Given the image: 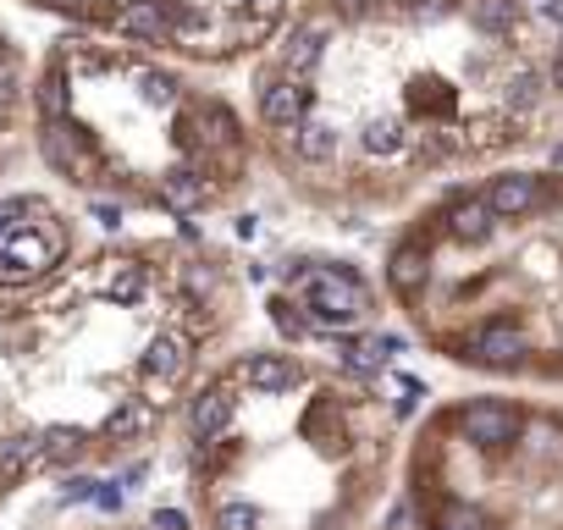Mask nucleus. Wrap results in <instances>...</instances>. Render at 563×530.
<instances>
[{
    "mask_svg": "<svg viewBox=\"0 0 563 530\" xmlns=\"http://www.w3.org/2000/svg\"><path fill=\"white\" fill-rule=\"evenodd\" d=\"M558 45L530 0H305L254 73V122L310 205L360 216L547 150Z\"/></svg>",
    "mask_w": 563,
    "mask_h": 530,
    "instance_id": "nucleus-1",
    "label": "nucleus"
},
{
    "mask_svg": "<svg viewBox=\"0 0 563 530\" xmlns=\"http://www.w3.org/2000/svg\"><path fill=\"white\" fill-rule=\"evenodd\" d=\"M232 310L216 254L155 243L0 288V503L150 453Z\"/></svg>",
    "mask_w": 563,
    "mask_h": 530,
    "instance_id": "nucleus-2",
    "label": "nucleus"
},
{
    "mask_svg": "<svg viewBox=\"0 0 563 530\" xmlns=\"http://www.w3.org/2000/svg\"><path fill=\"white\" fill-rule=\"evenodd\" d=\"M177 426L199 530H376L404 481L398 409L365 371L294 349L221 360Z\"/></svg>",
    "mask_w": 563,
    "mask_h": 530,
    "instance_id": "nucleus-3",
    "label": "nucleus"
},
{
    "mask_svg": "<svg viewBox=\"0 0 563 530\" xmlns=\"http://www.w3.org/2000/svg\"><path fill=\"white\" fill-rule=\"evenodd\" d=\"M387 294L453 371L563 393V172L497 166L387 249Z\"/></svg>",
    "mask_w": 563,
    "mask_h": 530,
    "instance_id": "nucleus-4",
    "label": "nucleus"
},
{
    "mask_svg": "<svg viewBox=\"0 0 563 530\" xmlns=\"http://www.w3.org/2000/svg\"><path fill=\"white\" fill-rule=\"evenodd\" d=\"M404 530H563V404L464 393L404 442Z\"/></svg>",
    "mask_w": 563,
    "mask_h": 530,
    "instance_id": "nucleus-5",
    "label": "nucleus"
},
{
    "mask_svg": "<svg viewBox=\"0 0 563 530\" xmlns=\"http://www.w3.org/2000/svg\"><path fill=\"white\" fill-rule=\"evenodd\" d=\"M23 7L194 62H238L271 45L288 18V0H23Z\"/></svg>",
    "mask_w": 563,
    "mask_h": 530,
    "instance_id": "nucleus-6",
    "label": "nucleus"
},
{
    "mask_svg": "<svg viewBox=\"0 0 563 530\" xmlns=\"http://www.w3.org/2000/svg\"><path fill=\"white\" fill-rule=\"evenodd\" d=\"M67 254V238L40 199H12L0 205V288H23L45 272H56Z\"/></svg>",
    "mask_w": 563,
    "mask_h": 530,
    "instance_id": "nucleus-7",
    "label": "nucleus"
},
{
    "mask_svg": "<svg viewBox=\"0 0 563 530\" xmlns=\"http://www.w3.org/2000/svg\"><path fill=\"white\" fill-rule=\"evenodd\" d=\"M294 305L305 310L310 332H316V327L349 332V327H365V321L376 316V294H371L354 272H343V265H321V272H305V277L294 283Z\"/></svg>",
    "mask_w": 563,
    "mask_h": 530,
    "instance_id": "nucleus-8",
    "label": "nucleus"
},
{
    "mask_svg": "<svg viewBox=\"0 0 563 530\" xmlns=\"http://www.w3.org/2000/svg\"><path fill=\"white\" fill-rule=\"evenodd\" d=\"M23 111H34V84H29V67H23L12 34L0 29V161H7V150H12V133H18Z\"/></svg>",
    "mask_w": 563,
    "mask_h": 530,
    "instance_id": "nucleus-9",
    "label": "nucleus"
},
{
    "mask_svg": "<svg viewBox=\"0 0 563 530\" xmlns=\"http://www.w3.org/2000/svg\"><path fill=\"white\" fill-rule=\"evenodd\" d=\"M78 530H155V525H78Z\"/></svg>",
    "mask_w": 563,
    "mask_h": 530,
    "instance_id": "nucleus-10",
    "label": "nucleus"
},
{
    "mask_svg": "<svg viewBox=\"0 0 563 530\" xmlns=\"http://www.w3.org/2000/svg\"><path fill=\"white\" fill-rule=\"evenodd\" d=\"M552 78H558V95H563V40H558V62H552Z\"/></svg>",
    "mask_w": 563,
    "mask_h": 530,
    "instance_id": "nucleus-11",
    "label": "nucleus"
}]
</instances>
